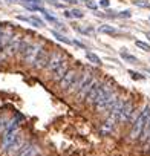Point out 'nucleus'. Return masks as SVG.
Returning <instances> with one entry per match:
<instances>
[{
    "mask_svg": "<svg viewBox=\"0 0 150 156\" xmlns=\"http://www.w3.org/2000/svg\"><path fill=\"white\" fill-rule=\"evenodd\" d=\"M147 38H148V40H150V34H147Z\"/></svg>",
    "mask_w": 150,
    "mask_h": 156,
    "instance_id": "obj_32",
    "label": "nucleus"
},
{
    "mask_svg": "<svg viewBox=\"0 0 150 156\" xmlns=\"http://www.w3.org/2000/svg\"><path fill=\"white\" fill-rule=\"evenodd\" d=\"M100 6H103V8H109V6H110V2H109V0H100Z\"/></svg>",
    "mask_w": 150,
    "mask_h": 156,
    "instance_id": "obj_25",
    "label": "nucleus"
},
{
    "mask_svg": "<svg viewBox=\"0 0 150 156\" xmlns=\"http://www.w3.org/2000/svg\"><path fill=\"white\" fill-rule=\"evenodd\" d=\"M43 46H45V44H43L41 41H31V43L28 44L26 51L23 52V55L20 57V60H22L23 63H28V64L32 66V63H34V60H35L38 51H40Z\"/></svg>",
    "mask_w": 150,
    "mask_h": 156,
    "instance_id": "obj_8",
    "label": "nucleus"
},
{
    "mask_svg": "<svg viewBox=\"0 0 150 156\" xmlns=\"http://www.w3.org/2000/svg\"><path fill=\"white\" fill-rule=\"evenodd\" d=\"M26 3H34V5H37V3H40V0H25Z\"/></svg>",
    "mask_w": 150,
    "mask_h": 156,
    "instance_id": "obj_29",
    "label": "nucleus"
},
{
    "mask_svg": "<svg viewBox=\"0 0 150 156\" xmlns=\"http://www.w3.org/2000/svg\"><path fill=\"white\" fill-rule=\"evenodd\" d=\"M66 3H69V5H77L78 3V0H64Z\"/></svg>",
    "mask_w": 150,
    "mask_h": 156,
    "instance_id": "obj_28",
    "label": "nucleus"
},
{
    "mask_svg": "<svg viewBox=\"0 0 150 156\" xmlns=\"http://www.w3.org/2000/svg\"><path fill=\"white\" fill-rule=\"evenodd\" d=\"M69 70V63H67V60L66 61H63L52 73H51V78H52V81H55V83H58L60 80H61V78H63V75L66 73Z\"/></svg>",
    "mask_w": 150,
    "mask_h": 156,
    "instance_id": "obj_12",
    "label": "nucleus"
},
{
    "mask_svg": "<svg viewBox=\"0 0 150 156\" xmlns=\"http://www.w3.org/2000/svg\"><path fill=\"white\" fill-rule=\"evenodd\" d=\"M98 31H100L101 34H107V35H120V31H118L116 28H113V26H109V25L100 26Z\"/></svg>",
    "mask_w": 150,
    "mask_h": 156,
    "instance_id": "obj_15",
    "label": "nucleus"
},
{
    "mask_svg": "<svg viewBox=\"0 0 150 156\" xmlns=\"http://www.w3.org/2000/svg\"><path fill=\"white\" fill-rule=\"evenodd\" d=\"M148 121H150V104L145 106L144 110L139 112L138 116H136V119L132 122L130 133H129L130 141H138V139H139V136H141V133H142V130L145 129V126H147Z\"/></svg>",
    "mask_w": 150,
    "mask_h": 156,
    "instance_id": "obj_2",
    "label": "nucleus"
},
{
    "mask_svg": "<svg viewBox=\"0 0 150 156\" xmlns=\"http://www.w3.org/2000/svg\"><path fill=\"white\" fill-rule=\"evenodd\" d=\"M94 80H95V78H94L92 72L80 73L77 83H75V86H73V90H72V94H75V97L78 98V101H84V97H86L91 84L94 83Z\"/></svg>",
    "mask_w": 150,
    "mask_h": 156,
    "instance_id": "obj_3",
    "label": "nucleus"
},
{
    "mask_svg": "<svg viewBox=\"0 0 150 156\" xmlns=\"http://www.w3.org/2000/svg\"><path fill=\"white\" fill-rule=\"evenodd\" d=\"M8 2H19V0H8Z\"/></svg>",
    "mask_w": 150,
    "mask_h": 156,
    "instance_id": "obj_31",
    "label": "nucleus"
},
{
    "mask_svg": "<svg viewBox=\"0 0 150 156\" xmlns=\"http://www.w3.org/2000/svg\"><path fill=\"white\" fill-rule=\"evenodd\" d=\"M120 55H121V58H123L126 63H130V64H136V63H138V58H136L135 55H132V54L126 52V49H123Z\"/></svg>",
    "mask_w": 150,
    "mask_h": 156,
    "instance_id": "obj_16",
    "label": "nucleus"
},
{
    "mask_svg": "<svg viewBox=\"0 0 150 156\" xmlns=\"http://www.w3.org/2000/svg\"><path fill=\"white\" fill-rule=\"evenodd\" d=\"M22 40H23V35H22L20 32H17V31H16V32H14V35L11 37V40L8 41V44H6L5 51H3L5 57L11 58V57H14V55H19V49H20Z\"/></svg>",
    "mask_w": 150,
    "mask_h": 156,
    "instance_id": "obj_7",
    "label": "nucleus"
},
{
    "mask_svg": "<svg viewBox=\"0 0 150 156\" xmlns=\"http://www.w3.org/2000/svg\"><path fill=\"white\" fill-rule=\"evenodd\" d=\"M64 17H67V19H72V14H70V11H64Z\"/></svg>",
    "mask_w": 150,
    "mask_h": 156,
    "instance_id": "obj_30",
    "label": "nucleus"
},
{
    "mask_svg": "<svg viewBox=\"0 0 150 156\" xmlns=\"http://www.w3.org/2000/svg\"><path fill=\"white\" fill-rule=\"evenodd\" d=\"M116 17H120V19H130L132 14H130V11H123V12H120Z\"/></svg>",
    "mask_w": 150,
    "mask_h": 156,
    "instance_id": "obj_24",
    "label": "nucleus"
},
{
    "mask_svg": "<svg viewBox=\"0 0 150 156\" xmlns=\"http://www.w3.org/2000/svg\"><path fill=\"white\" fill-rule=\"evenodd\" d=\"M72 44H75V46H78V48L84 49V44H83V43H80V41H72Z\"/></svg>",
    "mask_w": 150,
    "mask_h": 156,
    "instance_id": "obj_27",
    "label": "nucleus"
},
{
    "mask_svg": "<svg viewBox=\"0 0 150 156\" xmlns=\"http://www.w3.org/2000/svg\"><path fill=\"white\" fill-rule=\"evenodd\" d=\"M70 14H72V17H73V19H83V17H84L83 11H80V9H75V8L70 11Z\"/></svg>",
    "mask_w": 150,
    "mask_h": 156,
    "instance_id": "obj_22",
    "label": "nucleus"
},
{
    "mask_svg": "<svg viewBox=\"0 0 150 156\" xmlns=\"http://www.w3.org/2000/svg\"><path fill=\"white\" fill-rule=\"evenodd\" d=\"M52 35H54V37L58 40V41H63V43H66V44H72V41H70L67 37H64L63 34H58L57 31H52Z\"/></svg>",
    "mask_w": 150,
    "mask_h": 156,
    "instance_id": "obj_19",
    "label": "nucleus"
},
{
    "mask_svg": "<svg viewBox=\"0 0 150 156\" xmlns=\"http://www.w3.org/2000/svg\"><path fill=\"white\" fill-rule=\"evenodd\" d=\"M135 6H139V8H150V3L148 2H144V0H135Z\"/></svg>",
    "mask_w": 150,
    "mask_h": 156,
    "instance_id": "obj_23",
    "label": "nucleus"
},
{
    "mask_svg": "<svg viewBox=\"0 0 150 156\" xmlns=\"http://www.w3.org/2000/svg\"><path fill=\"white\" fill-rule=\"evenodd\" d=\"M86 58H88L91 63H94V64H101V58H100L97 54L91 52V51H86Z\"/></svg>",
    "mask_w": 150,
    "mask_h": 156,
    "instance_id": "obj_17",
    "label": "nucleus"
},
{
    "mask_svg": "<svg viewBox=\"0 0 150 156\" xmlns=\"http://www.w3.org/2000/svg\"><path fill=\"white\" fill-rule=\"evenodd\" d=\"M29 23L32 25V26H35V28H43L45 26V22L43 20H40L38 17H29Z\"/></svg>",
    "mask_w": 150,
    "mask_h": 156,
    "instance_id": "obj_18",
    "label": "nucleus"
},
{
    "mask_svg": "<svg viewBox=\"0 0 150 156\" xmlns=\"http://www.w3.org/2000/svg\"><path fill=\"white\" fill-rule=\"evenodd\" d=\"M100 87H101V81L100 80H94V83L91 84L86 97H84V104L86 106H94V101L97 100V95L100 92Z\"/></svg>",
    "mask_w": 150,
    "mask_h": 156,
    "instance_id": "obj_11",
    "label": "nucleus"
},
{
    "mask_svg": "<svg viewBox=\"0 0 150 156\" xmlns=\"http://www.w3.org/2000/svg\"><path fill=\"white\" fill-rule=\"evenodd\" d=\"M63 61H66V55L63 54V52H60V51H52V54H51V58H49V61H48V64H46V67H45V70L46 72H54Z\"/></svg>",
    "mask_w": 150,
    "mask_h": 156,
    "instance_id": "obj_10",
    "label": "nucleus"
},
{
    "mask_svg": "<svg viewBox=\"0 0 150 156\" xmlns=\"http://www.w3.org/2000/svg\"><path fill=\"white\" fill-rule=\"evenodd\" d=\"M28 145H29V142H26V136H25L23 130L20 129V132H19V135L16 136L14 142L5 150V153H6V156H17V154H20Z\"/></svg>",
    "mask_w": 150,
    "mask_h": 156,
    "instance_id": "obj_6",
    "label": "nucleus"
},
{
    "mask_svg": "<svg viewBox=\"0 0 150 156\" xmlns=\"http://www.w3.org/2000/svg\"><path fill=\"white\" fill-rule=\"evenodd\" d=\"M148 73H150V69H148Z\"/></svg>",
    "mask_w": 150,
    "mask_h": 156,
    "instance_id": "obj_34",
    "label": "nucleus"
},
{
    "mask_svg": "<svg viewBox=\"0 0 150 156\" xmlns=\"http://www.w3.org/2000/svg\"><path fill=\"white\" fill-rule=\"evenodd\" d=\"M17 156H41L40 147L35 145V144H29V145H28L20 154H17Z\"/></svg>",
    "mask_w": 150,
    "mask_h": 156,
    "instance_id": "obj_14",
    "label": "nucleus"
},
{
    "mask_svg": "<svg viewBox=\"0 0 150 156\" xmlns=\"http://www.w3.org/2000/svg\"><path fill=\"white\" fill-rule=\"evenodd\" d=\"M51 54H52V51H49L46 46H43L38 51V54H37V57H35V60L32 63V67L38 69V70H45V67H46V64H48V61L51 58Z\"/></svg>",
    "mask_w": 150,
    "mask_h": 156,
    "instance_id": "obj_9",
    "label": "nucleus"
},
{
    "mask_svg": "<svg viewBox=\"0 0 150 156\" xmlns=\"http://www.w3.org/2000/svg\"><path fill=\"white\" fill-rule=\"evenodd\" d=\"M116 124H118L116 116H115V115H109V116H107V119L104 121V124L101 126V132H103L104 135H109V133H112V132L115 130Z\"/></svg>",
    "mask_w": 150,
    "mask_h": 156,
    "instance_id": "obj_13",
    "label": "nucleus"
},
{
    "mask_svg": "<svg viewBox=\"0 0 150 156\" xmlns=\"http://www.w3.org/2000/svg\"><path fill=\"white\" fill-rule=\"evenodd\" d=\"M120 95L115 92L113 89V84L110 81H104L101 83V87H100V92L97 95V100L94 101V109L95 110H104V112H109L113 106V103L116 101Z\"/></svg>",
    "mask_w": 150,
    "mask_h": 156,
    "instance_id": "obj_1",
    "label": "nucleus"
},
{
    "mask_svg": "<svg viewBox=\"0 0 150 156\" xmlns=\"http://www.w3.org/2000/svg\"><path fill=\"white\" fill-rule=\"evenodd\" d=\"M86 5H88V6H89L91 9H97V5H95V3L92 2V0H88V2H86Z\"/></svg>",
    "mask_w": 150,
    "mask_h": 156,
    "instance_id": "obj_26",
    "label": "nucleus"
},
{
    "mask_svg": "<svg viewBox=\"0 0 150 156\" xmlns=\"http://www.w3.org/2000/svg\"><path fill=\"white\" fill-rule=\"evenodd\" d=\"M81 2H88V0H81Z\"/></svg>",
    "mask_w": 150,
    "mask_h": 156,
    "instance_id": "obj_33",
    "label": "nucleus"
},
{
    "mask_svg": "<svg viewBox=\"0 0 150 156\" xmlns=\"http://www.w3.org/2000/svg\"><path fill=\"white\" fill-rule=\"evenodd\" d=\"M135 44H136L139 49H142V51H145V52H150V44H147V43H144V41H135Z\"/></svg>",
    "mask_w": 150,
    "mask_h": 156,
    "instance_id": "obj_21",
    "label": "nucleus"
},
{
    "mask_svg": "<svg viewBox=\"0 0 150 156\" xmlns=\"http://www.w3.org/2000/svg\"><path fill=\"white\" fill-rule=\"evenodd\" d=\"M129 73H130V76L133 78V80H138V81H144V80H145L144 75H141V73H138V72H135V70H129Z\"/></svg>",
    "mask_w": 150,
    "mask_h": 156,
    "instance_id": "obj_20",
    "label": "nucleus"
},
{
    "mask_svg": "<svg viewBox=\"0 0 150 156\" xmlns=\"http://www.w3.org/2000/svg\"><path fill=\"white\" fill-rule=\"evenodd\" d=\"M138 113H136V106L132 100H127L124 101V104L121 106L118 115H116V119H118V124H123V122H133L136 119Z\"/></svg>",
    "mask_w": 150,
    "mask_h": 156,
    "instance_id": "obj_5",
    "label": "nucleus"
},
{
    "mask_svg": "<svg viewBox=\"0 0 150 156\" xmlns=\"http://www.w3.org/2000/svg\"><path fill=\"white\" fill-rule=\"evenodd\" d=\"M78 76H80V72L77 69H75V67H69V70L63 75V78L57 83L58 89L63 90V92H66V94H72L73 86H75V83H77Z\"/></svg>",
    "mask_w": 150,
    "mask_h": 156,
    "instance_id": "obj_4",
    "label": "nucleus"
}]
</instances>
